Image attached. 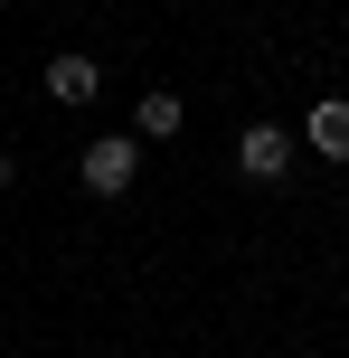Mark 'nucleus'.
<instances>
[{
  "label": "nucleus",
  "mask_w": 349,
  "mask_h": 358,
  "mask_svg": "<svg viewBox=\"0 0 349 358\" xmlns=\"http://www.w3.org/2000/svg\"><path fill=\"white\" fill-rule=\"evenodd\" d=\"M132 132H142V142L180 132V94H142V104H132Z\"/></svg>",
  "instance_id": "39448f33"
},
{
  "label": "nucleus",
  "mask_w": 349,
  "mask_h": 358,
  "mask_svg": "<svg viewBox=\"0 0 349 358\" xmlns=\"http://www.w3.org/2000/svg\"><path fill=\"white\" fill-rule=\"evenodd\" d=\"M94 85H104L94 57H48V94H57V104H94Z\"/></svg>",
  "instance_id": "7ed1b4c3"
},
{
  "label": "nucleus",
  "mask_w": 349,
  "mask_h": 358,
  "mask_svg": "<svg viewBox=\"0 0 349 358\" xmlns=\"http://www.w3.org/2000/svg\"><path fill=\"white\" fill-rule=\"evenodd\" d=\"M10 179H19V161H10V151H0V189H10Z\"/></svg>",
  "instance_id": "423d86ee"
},
{
  "label": "nucleus",
  "mask_w": 349,
  "mask_h": 358,
  "mask_svg": "<svg viewBox=\"0 0 349 358\" xmlns=\"http://www.w3.org/2000/svg\"><path fill=\"white\" fill-rule=\"evenodd\" d=\"M76 170H85V189H94V198H123V189H132V170H142V142H132V132H94Z\"/></svg>",
  "instance_id": "f257e3e1"
},
{
  "label": "nucleus",
  "mask_w": 349,
  "mask_h": 358,
  "mask_svg": "<svg viewBox=\"0 0 349 358\" xmlns=\"http://www.w3.org/2000/svg\"><path fill=\"white\" fill-rule=\"evenodd\" d=\"M302 142L321 151V161H349V104L331 94V104H312V123H302Z\"/></svg>",
  "instance_id": "20e7f679"
},
{
  "label": "nucleus",
  "mask_w": 349,
  "mask_h": 358,
  "mask_svg": "<svg viewBox=\"0 0 349 358\" xmlns=\"http://www.w3.org/2000/svg\"><path fill=\"white\" fill-rule=\"evenodd\" d=\"M236 170H245V179H283V170H293V132L245 123V132H236Z\"/></svg>",
  "instance_id": "f03ea898"
}]
</instances>
